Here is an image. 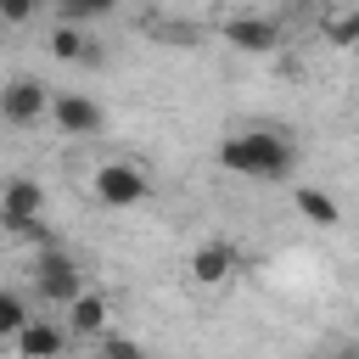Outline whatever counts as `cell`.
<instances>
[{"label": "cell", "instance_id": "cell-8", "mask_svg": "<svg viewBox=\"0 0 359 359\" xmlns=\"http://www.w3.org/2000/svg\"><path fill=\"white\" fill-rule=\"evenodd\" d=\"M17 353H22V359H56V353H62V331L34 314V320L17 331Z\"/></svg>", "mask_w": 359, "mask_h": 359}, {"label": "cell", "instance_id": "cell-4", "mask_svg": "<svg viewBox=\"0 0 359 359\" xmlns=\"http://www.w3.org/2000/svg\"><path fill=\"white\" fill-rule=\"evenodd\" d=\"M95 196H101L107 208H135V202L146 196V174H140L135 163H101V168H95Z\"/></svg>", "mask_w": 359, "mask_h": 359}, {"label": "cell", "instance_id": "cell-13", "mask_svg": "<svg viewBox=\"0 0 359 359\" xmlns=\"http://www.w3.org/2000/svg\"><path fill=\"white\" fill-rule=\"evenodd\" d=\"M107 325V303L95 297V292H84L79 303H73V331H101Z\"/></svg>", "mask_w": 359, "mask_h": 359}, {"label": "cell", "instance_id": "cell-1", "mask_svg": "<svg viewBox=\"0 0 359 359\" xmlns=\"http://www.w3.org/2000/svg\"><path fill=\"white\" fill-rule=\"evenodd\" d=\"M292 140L280 129H247V135H230L219 146V163L230 174H247V180H280L292 168Z\"/></svg>", "mask_w": 359, "mask_h": 359}, {"label": "cell", "instance_id": "cell-16", "mask_svg": "<svg viewBox=\"0 0 359 359\" xmlns=\"http://www.w3.org/2000/svg\"><path fill=\"white\" fill-rule=\"evenodd\" d=\"M101 359H146L135 342H123V337H107V348H101Z\"/></svg>", "mask_w": 359, "mask_h": 359}, {"label": "cell", "instance_id": "cell-14", "mask_svg": "<svg viewBox=\"0 0 359 359\" xmlns=\"http://www.w3.org/2000/svg\"><path fill=\"white\" fill-rule=\"evenodd\" d=\"M28 320H34V314L22 309V297H17V292H0V337H17Z\"/></svg>", "mask_w": 359, "mask_h": 359}, {"label": "cell", "instance_id": "cell-12", "mask_svg": "<svg viewBox=\"0 0 359 359\" xmlns=\"http://www.w3.org/2000/svg\"><path fill=\"white\" fill-rule=\"evenodd\" d=\"M320 28H325L331 45H359V11H325Z\"/></svg>", "mask_w": 359, "mask_h": 359}, {"label": "cell", "instance_id": "cell-15", "mask_svg": "<svg viewBox=\"0 0 359 359\" xmlns=\"http://www.w3.org/2000/svg\"><path fill=\"white\" fill-rule=\"evenodd\" d=\"M107 11H112L107 0H67V6H62V22L79 28V22H95V17H107Z\"/></svg>", "mask_w": 359, "mask_h": 359}, {"label": "cell", "instance_id": "cell-3", "mask_svg": "<svg viewBox=\"0 0 359 359\" xmlns=\"http://www.w3.org/2000/svg\"><path fill=\"white\" fill-rule=\"evenodd\" d=\"M34 219H45V191H39V180H6V191H0V224L22 236Z\"/></svg>", "mask_w": 359, "mask_h": 359}, {"label": "cell", "instance_id": "cell-7", "mask_svg": "<svg viewBox=\"0 0 359 359\" xmlns=\"http://www.w3.org/2000/svg\"><path fill=\"white\" fill-rule=\"evenodd\" d=\"M50 112H56V123H62L67 135H95V129H101V107H95L90 95H56Z\"/></svg>", "mask_w": 359, "mask_h": 359}, {"label": "cell", "instance_id": "cell-9", "mask_svg": "<svg viewBox=\"0 0 359 359\" xmlns=\"http://www.w3.org/2000/svg\"><path fill=\"white\" fill-rule=\"evenodd\" d=\"M230 269H236V247H230V241H208V247L191 258V275H196L202 286H219Z\"/></svg>", "mask_w": 359, "mask_h": 359}, {"label": "cell", "instance_id": "cell-17", "mask_svg": "<svg viewBox=\"0 0 359 359\" xmlns=\"http://www.w3.org/2000/svg\"><path fill=\"white\" fill-rule=\"evenodd\" d=\"M0 17H6V22H28V17H34V6H28V0H6V6H0Z\"/></svg>", "mask_w": 359, "mask_h": 359}, {"label": "cell", "instance_id": "cell-2", "mask_svg": "<svg viewBox=\"0 0 359 359\" xmlns=\"http://www.w3.org/2000/svg\"><path fill=\"white\" fill-rule=\"evenodd\" d=\"M34 286H39V297H45V303H67V309L84 297V275H79V264H73V258H62V252H39Z\"/></svg>", "mask_w": 359, "mask_h": 359}, {"label": "cell", "instance_id": "cell-5", "mask_svg": "<svg viewBox=\"0 0 359 359\" xmlns=\"http://www.w3.org/2000/svg\"><path fill=\"white\" fill-rule=\"evenodd\" d=\"M0 112H6L11 123H39V118H45V84H39V79H11V84L0 90Z\"/></svg>", "mask_w": 359, "mask_h": 359}, {"label": "cell", "instance_id": "cell-11", "mask_svg": "<svg viewBox=\"0 0 359 359\" xmlns=\"http://www.w3.org/2000/svg\"><path fill=\"white\" fill-rule=\"evenodd\" d=\"M297 213L303 219H314V224H337L342 213H337V202L325 196V191H314V185H297Z\"/></svg>", "mask_w": 359, "mask_h": 359}, {"label": "cell", "instance_id": "cell-10", "mask_svg": "<svg viewBox=\"0 0 359 359\" xmlns=\"http://www.w3.org/2000/svg\"><path fill=\"white\" fill-rule=\"evenodd\" d=\"M50 50H56L62 62H90V67L101 62V50H95V45H90V39L79 34V28H67V22H62V28L50 34Z\"/></svg>", "mask_w": 359, "mask_h": 359}, {"label": "cell", "instance_id": "cell-6", "mask_svg": "<svg viewBox=\"0 0 359 359\" xmlns=\"http://www.w3.org/2000/svg\"><path fill=\"white\" fill-rule=\"evenodd\" d=\"M275 39H280V28L269 17H230L224 22V45H236V50H275Z\"/></svg>", "mask_w": 359, "mask_h": 359}]
</instances>
